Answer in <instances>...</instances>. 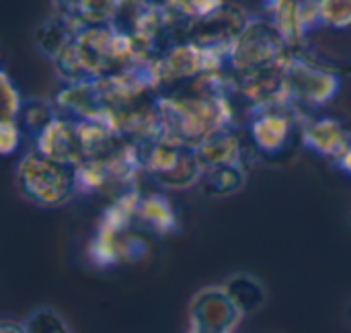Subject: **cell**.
I'll use <instances>...</instances> for the list:
<instances>
[{"instance_id": "6da1fadb", "label": "cell", "mask_w": 351, "mask_h": 333, "mask_svg": "<svg viewBox=\"0 0 351 333\" xmlns=\"http://www.w3.org/2000/svg\"><path fill=\"white\" fill-rule=\"evenodd\" d=\"M14 185L21 198L33 206L60 208L78 194L76 167L58 163L31 148L16 165Z\"/></svg>"}, {"instance_id": "7a4b0ae2", "label": "cell", "mask_w": 351, "mask_h": 333, "mask_svg": "<svg viewBox=\"0 0 351 333\" xmlns=\"http://www.w3.org/2000/svg\"><path fill=\"white\" fill-rule=\"evenodd\" d=\"M142 173L160 190H191L199 185L204 167L195 148L167 138H152L136 144Z\"/></svg>"}, {"instance_id": "3957f363", "label": "cell", "mask_w": 351, "mask_h": 333, "mask_svg": "<svg viewBox=\"0 0 351 333\" xmlns=\"http://www.w3.org/2000/svg\"><path fill=\"white\" fill-rule=\"evenodd\" d=\"M292 47L267 16H251L243 33L228 51V72L243 76L249 72L286 66Z\"/></svg>"}, {"instance_id": "277c9868", "label": "cell", "mask_w": 351, "mask_h": 333, "mask_svg": "<svg viewBox=\"0 0 351 333\" xmlns=\"http://www.w3.org/2000/svg\"><path fill=\"white\" fill-rule=\"evenodd\" d=\"M302 124L298 126V109L292 105H271L249 109L247 138L251 148L265 159L284 157L300 138Z\"/></svg>"}, {"instance_id": "5b68a950", "label": "cell", "mask_w": 351, "mask_h": 333, "mask_svg": "<svg viewBox=\"0 0 351 333\" xmlns=\"http://www.w3.org/2000/svg\"><path fill=\"white\" fill-rule=\"evenodd\" d=\"M288 99L294 109H321L341 91V76L311 58L292 51L286 64Z\"/></svg>"}, {"instance_id": "8992f818", "label": "cell", "mask_w": 351, "mask_h": 333, "mask_svg": "<svg viewBox=\"0 0 351 333\" xmlns=\"http://www.w3.org/2000/svg\"><path fill=\"white\" fill-rule=\"evenodd\" d=\"M251 14L237 2H226L216 12L187 23L181 31L179 41H189L204 49L222 51L228 56L232 43L247 27Z\"/></svg>"}, {"instance_id": "52a82bcc", "label": "cell", "mask_w": 351, "mask_h": 333, "mask_svg": "<svg viewBox=\"0 0 351 333\" xmlns=\"http://www.w3.org/2000/svg\"><path fill=\"white\" fill-rule=\"evenodd\" d=\"M243 317L224 286H206L189 303V325L195 332L232 333Z\"/></svg>"}, {"instance_id": "ba28073f", "label": "cell", "mask_w": 351, "mask_h": 333, "mask_svg": "<svg viewBox=\"0 0 351 333\" xmlns=\"http://www.w3.org/2000/svg\"><path fill=\"white\" fill-rule=\"evenodd\" d=\"M232 80H234V93L249 103V109L290 105L288 87H286V66H274L243 76H232Z\"/></svg>"}, {"instance_id": "9c48e42d", "label": "cell", "mask_w": 351, "mask_h": 333, "mask_svg": "<svg viewBox=\"0 0 351 333\" xmlns=\"http://www.w3.org/2000/svg\"><path fill=\"white\" fill-rule=\"evenodd\" d=\"M300 142L317 157H323L335 165L350 148L351 130L337 117H313L302 124Z\"/></svg>"}, {"instance_id": "30bf717a", "label": "cell", "mask_w": 351, "mask_h": 333, "mask_svg": "<svg viewBox=\"0 0 351 333\" xmlns=\"http://www.w3.org/2000/svg\"><path fill=\"white\" fill-rule=\"evenodd\" d=\"M33 148L58 163L80 165L84 161V150L80 144L78 128L74 119L58 115L33 142Z\"/></svg>"}, {"instance_id": "8fae6325", "label": "cell", "mask_w": 351, "mask_h": 333, "mask_svg": "<svg viewBox=\"0 0 351 333\" xmlns=\"http://www.w3.org/2000/svg\"><path fill=\"white\" fill-rule=\"evenodd\" d=\"M58 115L84 122V119H103L107 117L105 105L101 101L97 82H62V87L56 91L51 99Z\"/></svg>"}, {"instance_id": "7c38bea8", "label": "cell", "mask_w": 351, "mask_h": 333, "mask_svg": "<svg viewBox=\"0 0 351 333\" xmlns=\"http://www.w3.org/2000/svg\"><path fill=\"white\" fill-rule=\"evenodd\" d=\"M195 152L204 171L220 165H245V140L234 128H224L212 134L195 148Z\"/></svg>"}, {"instance_id": "4fadbf2b", "label": "cell", "mask_w": 351, "mask_h": 333, "mask_svg": "<svg viewBox=\"0 0 351 333\" xmlns=\"http://www.w3.org/2000/svg\"><path fill=\"white\" fill-rule=\"evenodd\" d=\"M82 31V27L78 23H74L72 19L53 12L51 16L43 19L33 35L35 47L39 49V54H43L49 62H53Z\"/></svg>"}, {"instance_id": "5bb4252c", "label": "cell", "mask_w": 351, "mask_h": 333, "mask_svg": "<svg viewBox=\"0 0 351 333\" xmlns=\"http://www.w3.org/2000/svg\"><path fill=\"white\" fill-rule=\"evenodd\" d=\"M267 19L276 25V29L282 33L286 43L292 47V51H298L308 37V31L302 21V10L298 0H263Z\"/></svg>"}, {"instance_id": "9a60e30c", "label": "cell", "mask_w": 351, "mask_h": 333, "mask_svg": "<svg viewBox=\"0 0 351 333\" xmlns=\"http://www.w3.org/2000/svg\"><path fill=\"white\" fill-rule=\"evenodd\" d=\"M119 0H51L53 10L78 23L80 27L111 25Z\"/></svg>"}, {"instance_id": "2e32d148", "label": "cell", "mask_w": 351, "mask_h": 333, "mask_svg": "<svg viewBox=\"0 0 351 333\" xmlns=\"http://www.w3.org/2000/svg\"><path fill=\"white\" fill-rule=\"evenodd\" d=\"M222 286L243 315H255L267 303V290L263 282L251 274H232Z\"/></svg>"}, {"instance_id": "e0dca14e", "label": "cell", "mask_w": 351, "mask_h": 333, "mask_svg": "<svg viewBox=\"0 0 351 333\" xmlns=\"http://www.w3.org/2000/svg\"><path fill=\"white\" fill-rule=\"evenodd\" d=\"M247 183V167L245 165H220L204 171L199 181V190L208 198H228L241 192Z\"/></svg>"}, {"instance_id": "ac0fdd59", "label": "cell", "mask_w": 351, "mask_h": 333, "mask_svg": "<svg viewBox=\"0 0 351 333\" xmlns=\"http://www.w3.org/2000/svg\"><path fill=\"white\" fill-rule=\"evenodd\" d=\"M136 220L144 222L150 231L169 235L179 227V218L171 202L160 194H142L138 202Z\"/></svg>"}, {"instance_id": "d6986e66", "label": "cell", "mask_w": 351, "mask_h": 333, "mask_svg": "<svg viewBox=\"0 0 351 333\" xmlns=\"http://www.w3.org/2000/svg\"><path fill=\"white\" fill-rule=\"evenodd\" d=\"M58 117V111L51 101L45 99H25L21 113L16 117L23 134L35 142V138Z\"/></svg>"}, {"instance_id": "ffe728a7", "label": "cell", "mask_w": 351, "mask_h": 333, "mask_svg": "<svg viewBox=\"0 0 351 333\" xmlns=\"http://www.w3.org/2000/svg\"><path fill=\"white\" fill-rule=\"evenodd\" d=\"M171 14L185 27L187 23L208 16L222 8L228 0H162Z\"/></svg>"}, {"instance_id": "44dd1931", "label": "cell", "mask_w": 351, "mask_h": 333, "mask_svg": "<svg viewBox=\"0 0 351 333\" xmlns=\"http://www.w3.org/2000/svg\"><path fill=\"white\" fill-rule=\"evenodd\" d=\"M319 21L321 27L331 31L351 29V0H321Z\"/></svg>"}, {"instance_id": "7402d4cb", "label": "cell", "mask_w": 351, "mask_h": 333, "mask_svg": "<svg viewBox=\"0 0 351 333\" xmlns=\"http://www.w3.org/2000/svg\"><path fill=\"white\" fill-rule=\"evenodd\" d=\"M23 325L27 333H72L64 317L49 307H39L29 313Z\"/></svg>"}, {"instance_id": "603a6c76", "label": "cell", "mask_w": 351, "mask_h": 333, "mask_svg": "<svg viewBox=\"0 0 351 333\" xmlns=\"http://www.w3.org/2000/svg\"><path fill=\"white\" fill-rule=\"evenodd\" d=\"M0 89H2V122H16L25 99L21 97L16 84L10 80L8 72L0 74Z\"/></svg>"}, {"instance_id": "cb8c5ba5", "label": "cell", "mask_w": 351, "mask_h": 333, "mask_svg": "<svg viewBox=\"0 0 351 333\" xmlns=\"http://www.w3.org/2000/svg\"><path fill=\"white\" fill-rule=\"evenodd\" d=\"M23 130L19 122H0V150L4 157L14 154L23 144Z\"/></svg>"}, {"instance_id": "d4e9b609", "label": "cell", "mask_w": 351, "mask_h": 333, "mask_svg": "<svg viewBox=\"0 0 351 333\" xmlns=\"http://www.w3.org/2000/svg\"><path fill=\"white\" fill-rule=\"evenodd\" d=\"M335 167H337V169H341L348 177H351V144H350V148L346 150V154L335 163Z\"/></svg>"}, {"instance_id": "484cf974", "label": "cell", "mask_w": 351, "mask_h": 333, "mask_svg": "<svg viewBox=\"0 0 351 333\" xmlns=\"http://www.w3.org/2000/svg\"><path fill=\"white\" fill-rule=\"evenodd\" d=\"M0 333H27L23 323H14V321H2L0 323Z\"/></svg>"}, {"instance_id": "4316f807", "label": "cell", "mask_w": 351, "mask_h": 333, "mask_svg": "<svg viewBox=\"0 0 351 333\" xmlns=\"http://www.w3.org/2000/svg\"><path fill=\"white\" fill-rule=\"evenodd\" d=\"M348 317L351 319V305H350V309H348Z\"/></svg>"}, {"instance_id": "83f0119b", "label": "cell", "mask_w": 351, "mask_h": 333, "mask_svg": "<svg viewBox=\"0 0 351 333\" xmlns=\"http://www.w3.org/2000/svg\"><path fill=\"white\" fill-rule=\"evenodd\" d=\"M189 333H206V332H195V330H189Z\"/></svg>"}]
</instances>
